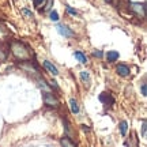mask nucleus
<instances>
[{
	"label": "nucleus",
	"instance_id": "nucleus-13",
	"mask_svg": "<svg viewBox=\"0 0 147 147\" xmlns=\"http://www.w3.org/2000/svg\"><path fill=\"white\" fill-rule=\"evenodd\" d=\"M60 144L63 147H76L75 146V143L69 139V138H67V136H64V138H61L60 139Z\"/></svg>",
	"mask_w": 147,
	"mask_h": 147
},
{
	"label": "nucleus",
	"instance_id": "nucleus-5",
	"mask_svg": "<svg viewBox=\"0 0 147 147\" xmlns=\"http://www.w3.org/2000/svg\"><path fill=\"white\" fill-rule=\"evenodd\" d=\"M116 72L119 74L120 76H128L129 75V67L125 64H119L116 67Z\"/></svg>",
	"mask_w": 147,
	"mask_h": 147
},
{
	"label": "nucleus",
	"instance_id": "nucleus-6",
	"mask_svg": "<svg viewBox=\"0 0 147 147\" xmlns=\"http://www.w3.org/2000/svg\"><path fill=\"white\" fill-rule=\"evenodd\" d=\"M44 67H45V69H47L48 72H51L52 75H55V76L59 75V69L56 68V65H53L49 60H45V61H44Z\"/></svg>",
	"mask_w": 147,
	"mask_h": 147
},
{
	"label": "nucleus",
	"instance_id": "nucleus-23",
	"mask_svg": "<svg viewBox=\"0 0 147 147\" xmlns=\"http://www.w3.org/2000/svg\"><path fill=\"white\" fill-rule=\"evenodd\" d=\"M45 3V0H34V5L36 7H40V5H42Z\"/></svg>",
	"mask_w": 147,
	"mask_h": 147
},
{
	"label": "nucleus",
	"instance_id": "nucleus-19",
	"mask_svg": "<svg viewBox=\"0 0 147 147\" xmlns=\"http://www.w3.org/2000/svg\"><path fill=\"white\" fill-rule=\"evenodd\" d=\"M51 19H52V21H59V14L57 12H56V11H52V12H51Z\"/></svg>",
	"mask_w": 147,
	"mask_h": 147
},
{
	"label": "nucleus",
	"instance_id": "nucleus-15",
	"mask_svg": "<svg viewBox=\"0 0 147 147\" xmlns=\"http://www.w3.org/2000/svg\"><path fill=\"white\" fill-rule=\"evenodd\" d=\"M21 12H22V15L25 16L26 19H33V18H34V14H33L32 11H29L27 8H22Z\"/></svg>",
	"mask_w": 147,
	"mask_h": 147
},
{
	"label": "nucleus",
	"instance_id": "nucleus-10",
	"mask_svg": "<svg viewBox=\"0 0 147 147\" xmlns=\"http://www.w3.org/2000/svg\"><path fill=\"white\" fill-rule=\"evenodd\" d=\"M119 52H116V51H109V52L106 53V59H108V61L109 63H115L116 60L119 59Z\"/></svg>",
	"mask_w": 147,
	"mask_h": 147
},
{
	"label": "nucleus",
	"instance_id": "nucleus-21",
	"mask_svg": "<svg viewBox=\"0 0 147 147\" xmlns=\"http://www.w3.org/2000/svg\"><path fill=\"white\" fill-rule=\"evenodd\" d=\"M93 56H95V57H102L104 53H102V51H94V52H93Z\"/></svg>",
	"mask_w": 147,
	"mask_h": 147
},
{
	"label": "nucleus",
	"instance_id": "nucleus-14",
	"mask_svg": "<svg viewBox=\"0 0 147 147\" xmlns=\"http://www.w3.org/2000/svg\"><path fill=\"white\" fill-rule=\"evenodd\" d=\"M74 56H75V57L79 60V63H82V64H86V63H87V57H86V56H84L82 52H75V53H74Z\"/></svg>",
	"mask_w": 147,
	"mask_h": 147
},
{
	"label": "nucleus",
	"instance_id": "nucleus-9",
	"mask_svg": "<svg viewBox=\"0 0 147 147\" xmlns=\"http://www.w3.org/2000/svg\"><path fill=\"white\" fill-rule=\"evenodd\" d=\"M80 79H82V83L89 87L91 79H90V74L87 72V71H82V72H80Z\"/></svg>",
	"mask_w": 147,
	"mask_h": 147
},
{
	"label": "nucleus",
	"instance_id": "nucleus-4",
	"mask_svg": "<svg viewBox=\"0 0 147 147\" xmlns=\"http://www.w3.org/2000/svg\"><path fill=\"white\" fill-rule=\"evenodd\" d=\"M56 29H57L59 34H61V36L65 37V38H71V37H74L72 30H71L68 26H65V25H57Z\"/></svg>",
	"mask_w": 147,
	"mask_h": 147
},
{
	"label": "nucleus",
	"instance_id": "nucleus-12",
	"mask_svg": "<svg viewBox=\"0 0 147 147\" xmlns=\"http://www.w3.org/2000/svg\"><path fill=\"white\" fill-rule=\"evenodd\" d=\"M8 37H10L8 29H7L3 23H0V40H5V38H8Z\"/></svg>",
	"mask_w": 147,
	"mask_h": 147
},
{
	"label": "nucleus",
	"instance_id": "nucleus-25",
	"mask_svg": "<svg viewBox=\"0 0 147 147\" xmlns=\"http://www.w3.org/2000/svg\"><path fill=\"white\" fill-rule=\"evenodd\" d=\"M82 127V129H83V131H89V127L87 125H80Z\"/></svg>",
	"mask_w": 147,
	"mask_h": 147
},
{
	"label": "nucleus",
	"instance_id": "nucleus-17",
	"mask_svg": "<svg viewBox=\"0 0 147 147\" xmlns=\"http://www.w3.org/2000/svg\"><path fill=\"white\" fill-rule=\"evenodd\" d=\"M52 4H53V0H48L47 3H45V7H44V10L45 11H49L52 8Z\"/></svg>",
	"mask_w": 147,
	"mask_h": 147
},
{
	"label": "nucleus",
	"instance_id": "nucleus-7",
	"mask_svg": "<svg viewBox=\"0 0 147 147\" xmlns=\"http://www.w3.org/2000/svg\"><path fill=\"white\" fill-rule=\"evenodd\" d=\"M100 101L101 102H104L105 105H113L115 104V100H113V97L109 94V93H102V94L100 95Z\"/></svg>",
	"mask_w": 147,
	"mask_h": 147
},
{
	"label": "nucleus",
	"instance_id": "nucleus-8",
	"mask_svg": "<svg viewBox=\"0 0 147 147\" xmlns=\"http://www.w3.org/2000/svg\"><path fill=\"white\" fill-rule=\"evenodd\" d=\"M21 68H23L26 72H38V69H37V67L34 65V64H32V61H26V63L21 64Z\"/></svg>",
	"mask_w": 147,
	"mask_h": 147
},
{
	"label": "nucleus",
	"instance_id": "nucleus-18",
	"mask_svg": "<svg viewBox=\"0 0 147 147\" xmlns=\"http://www.w3.org/2000/svg\"><path fill=\"white\" fill-rule=\"evenodd\" d=\"M146 131H147L146 120H143V123H142V136H143V138H146Z\"/></svg>",
	"mask_w": 147,
	"mask_h": 147
},
{
	"label": "nucleus",
	"instance_id": "nucleus-26",
	"mask_svg": "<svg viewBox=\"0 0 147 147\" xmlns=\"http://www.w3.org/2000/svg\"><path fill=\"white\" fill-rule=\"evenodd\" d=\"M106 1H109V3H110V1H112V0H106Z\"/></svg>",
	"mask_w": 147,
	"mask_h": 147
},
{
	"label": "nucleus",
	"instance_id": "nucleus-20",
	"mask_svg": "<svg viewBox=\"0 0 147 147\" xmlns=\"http://www.w3.org/2000/svg\"><path fill=\"white\" fill-rule=\"evenodd\" d=\"M140 90H142V95H143V97H146V95H147V84L146 83H142Z\"/></svg>",
	"mask_w": 147,
	"mask_h": 147
},
{
	"label": "nucleus",
	"instance_id": "nucleus-3",
	"mask_svg": "<svg viewBox=\"0 0 147 147\" xmlns=\"http://www.w3.org/2000/svg\"><path fill=\"white\" fill-rule=\"evenodd\" d=\"M129 8H131L138 16H140V18H144L146 16V7L144 4H140V3H129Z\"/></svg>",
	"mask_w": 147,
	"mask_h": 147
},
{
	"label": "nucleus",
	"instance_id": "nucleus-24",
	"mask_svg": "<svg viewBox=\"0 0 147 147\" xmlns=\"http://www.w3.org/2000/svg\"><path fill=\"white\" fill-rule=\"evenodd\" d=\"M51 86H52V87H55V89H59L57 83H56V82H55V80H51Z\"/></svg>",
	"mask_w": 147,
	"mask_h": 147
},
{
	"label": "nucleus",
	"instance_id": "nucleus-22",
	"mask_svg": "<svg viewBox=\"0 0 147 147\" xmlns=\"http://www.w3.org/2000/svg\"><path fill=\"white\" fill-rule=\"evenodd\" d=\"M67 12H68V14H71V15H76V14H78V12H76V11L75 10H72V8H71V7H68V5H67Z\"/></svg>",
	"mask_w": 147,
	"mask_h": 147
},
{
	"label": "nucleus",
	"instance_id": "nucleus-11",
	"mask_svg": "<svg viewBox=\"0 0 147 147\" xmlns=\"http://www.w3.org/2000/svg\"><path fill=\"white\" fill-rule=\"evenodd\" d=\"M69 108H71V112L74 115H78L79 113V105H78V101L75 98H71L69 100Z\"/></svg>",
	"mask_w": 147,
	"mask_h": 147
},
{
	"label": "nucleus",
	"instance_id": "nucleus-16",
	"mask_svg": "<svg viewBox=\"0 0 147 147\" xmlns=\"http://www.w3.org/2000/svg\"><path fill=\"white\" fill-rule=\"evenodd\" d=\"M120 132H121V135H123V136H124V135H125L127 134V129H128V124H127V121H121L120 123Z\"/></svg>",
	"mask_w": 147,
	"mask_h": 147
},
{
	"label": "nucleus",
	"instance_id": "nucleus-1",
	"mask_svg": "<svg viewBox=\"0 0 147 147\" xmlns=\"http://www.w3.org/2000/svg\"><path fill=\"white\" fill-rule=\"evenodd\" d=\"M11 52L14 55V57L18 60H25L29 61L33 57L32 49L27 47L26 44H23L21 41H12L11 42Z\"/></svg>",
	"mask_w": 147,
	"mask_h": 147
},
{
	"label": "nucleus",
	"instance_id": "nucleus-2",
	"mask_svg": "<svg viewBox=\"0 0 147 147\" xmlns=\"http://www.w3.org/2000/svg\"><path fill=\"white\" fill-rule=\"evenodd\" d=\"M42 98H44V104H45L47 106H51V108H59V105H60L57 97L53 95L51 91H45Z\"/></svg>",
	"mask_w": 147,
	"mask_h": 147
}]
</instances>
